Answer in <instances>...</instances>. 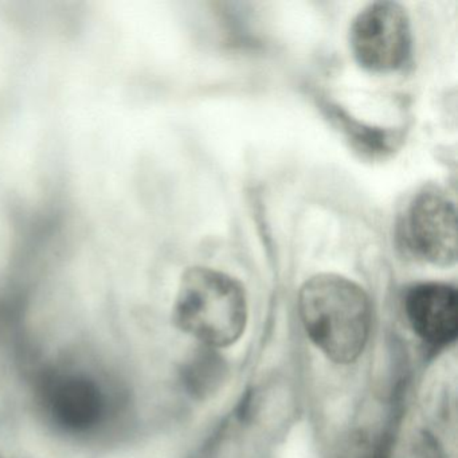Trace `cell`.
<instances>
[{"label":"cell","instance_id":"6da1fadb","mask_svg":"<svg viewBox=\"0 0 458 458\" xmlns=\"http://www.w3.org/2000/svg\"><path fill=\"white\" fill-rule=\"evenodd\" d=\"M302 326L313 344L335 363L355 361L371 332L372 308L363 288L337 275H318L300 289Z\"/></svg>","mask_w":458,"mask_h":458},{"label":"cell","instance_id":"7a4b0ae2","mask_svg":"<svg viewBox=\"0 0 458 458\" xmlns=\"http://www.w3.org/2000/svg\"><path fill=\"white\" fill-rule=\"evenodd\" d=\"M174 318L182 331L205 347L216 350L234 344L248 323L245 289L218 270L192 267L179 285Z\"/></svg>","mask_w":458,"mask_h":458},{"label":"cell","instance_id":"3957f363","mask_svg":"<svg viewBox=\"0 0 458 458\" xmlns=\"http://www.w3.org/2000/svg\"><path fill=\"white\" fill-rule=\"evenodd\" d=\"M356 61L377 73L402 68L411 52V25L406 10L394 2H377L361 10L350 30Z\"/></svg>","mask_w":458,"mask_h":458},{"label":"cell","instance_id":"277c9868","mask_svg":"<svg viewBox=\"0 0 458 458\" xmlns=\"http://www.w3.org/2000/svg\"><path fill=\"white\" fill-rule=\"evenodd\" d=\"M41 393L52 422L69 433L93 430L106 417V393L98 380L84 372L55 375L45 383Z\"/></svg>","mask_w":458,"mask_h":458},{"label":"cell","instance_id":"5b68a950","mask_svg":"<svg viewBox=\"0 0 458 458\" xmlns=\"http://www.w3.org/2000/svg\"><path fill=\"white\" fill-rule=\"evenodd\" d=\"M410 241L430 264L450 267L457 259V219L452 200L436 191L418 195L410 206Z\"/></svg>","mask_w":458,"mask_h":458},{"label":"cell","instance_id":"8992f818","mask_svg":"<svg viewBox=\"0 0 458 458\" xmlns=\"http://www.w3.org/2000/svg\"><path fill=\"white\" fill-rule=\"evenodd\" d=\"M406 315L420 339L436 347L449 344L457 337V291L447 284H420L407 293Z\"/></svg>","mask_w":458,"mask_h":458},{"label":"cell","instance_id":"52a82bcc","mask_svg":"<svg viewBox=\"0 0 458 458\" xmlns=\"http://www.w3.org/2000/svg\"><path fill=\"white\" fill-rule=\"evenodd\" d=\"M227 366L216 348L198 351L184 369L187 390L197 398H208L221 387L226 379Z\"/></svg>","mask_w":458,"mask_h":458},{"label":"cell","instance_id":"ba28073f","mask_svg":"<svg viewBox=\"0 0 458 458\" xmlns=\"http://www.w3.org/2000/svg\"><path fill=\"white\" fill-rule=\"evenodd\" d=\"M339 458H377V446L366 431H355L343 445Z\"/></svg>","mask_w":458,"mask_h":458}]
</instances>
